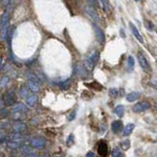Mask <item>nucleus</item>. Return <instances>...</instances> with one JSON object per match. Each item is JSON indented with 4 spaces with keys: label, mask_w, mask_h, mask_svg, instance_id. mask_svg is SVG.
<instances>
[{
    "label": "nucleus",
    "mask_w": 157,
    "mask_h": 157,
    "mask_svg": "<svg viewBox=\"0 0 157 157\" xmlns=\"http://www.w3.org/2000/svg\"><path fill=\"white\" fill-rule=\"evenodd\" d=\"M8 27H9V13L5 12L4 14L2 15L1 18V23H0V32H1V38L2 40L6 39V36H7V31H8Z\"/></svg>",
    "instance_id": "obj_1"
},
{
    "label": "nucleus",
    "mask_w": 157,
    "mask_h": 157,
    "mask_svg": "<svg viewBox=\"0 0 157 157\" xmlns=\"http://www.w3.org/2000/svg\"><path fill=\"white\" fill-rule=\"evenodd\" d=\"M99 56H100V53L97 50H94L93 53L87 56L86 60H85V67L87 68L88 70H92L95 65V63L97 62L99 59Z\"/></svg>",
    "instance_id": "obj_2"
},
{
    "label": "nucleus",
    "mask_w": 157,
    "mask_h": 157,
    "mask_svg": "<svg viewBox=\"0 0 157 157\" xmlns=\"http://www.w3.org/2000/svg\"><path fill=\"white\" fill-rule=\"evenodd\" d=\"M137 59H138L139 65L141 66V68L145 71V72H148V73L151 72V66H150L148 60L146 59L144 53H143L141 50H139L137 53Z\"/></svg>",
    "instance_id": "obj_3"
},
{
    "label": "nucleus",
    "mask_w": 157,
    "mask_h": 157,
    "mask_svg": "<svg viewBox=\"0 0 157 157\" xmlns=\"http://www.w3.org/2000/svg\"><path fill=\"white\" fill-rule=\"evenodd\" d=\"M151 108V104L149 102H146V101H142V102H138L136 103L134 107H132V111L134 113H142V112H145L146 110Z\"/></svg>",
    "instance_id": "obj_4"
},
{
    "label": "nucleus",
    "mask_w": 157,
    "mask_h": 157,
    "mask_svg": "<svg viewBox=\"0 0 157 157\" xmlns=\"http://www.w3.org/2000/svg\"><path fill=\"white\" fill-rule=\"evenodd\" d=\"M31 145L35 148H44L47 145V140L42 136H37V137H34L31 140Z\"/></svg>",
    "instance_id": "obj_5"
},
{
    "label": "nucleus",
    "mask_w": 157,
    "mask_h": 157,
    "mask_svg": "<svg viewBox=\"0 0 157 157\" xmlns=\"http://www.w3.org/2000/svg\"><path fill=\"white\" fill-rule=\"evenodd\" d=\"M3 102L6 106H13L16 104V96L14 92H8L3 97Z\"/></svg>",
    "instance_id": "obj_6"
},
{
    "label": "nucleus",
    "mask_w": 157,
    "mask_h": 157,
    "mask_svg": "<svg viewBox=\"0 0 157 157\" xmlns=\"http://www.w3.org/2000/svg\"><path fill=\"white\" fill-rule=\"evenodd\" d=\"M38 103V96L36 94L28 95L26 98V106L28 108H35Z\"/></svg>",
    "instance_id": "obj_7"
},
{
    "label": "nucleus",
    "mask_w": 157,
    "mask_h": 157,
    "mask_svg": "<svg viewBox=\"0 0 157 157\" xmlns=\"http://www.w3.org/2000/svg\"><path fill=\"white\" fill-rule=\"evenodd\" d=\"M108 144H107V142L104 141V140H101L100 142H99V144H98V153H99V155L100 156H107L108 155Z\"/></svg>",
    "instance_id": "obj_8"
},
{
    "label": "nucleus",
    "mask_w": 157,
    "mask_h": 157,
    "mask_svg": "<svg viewBox=\"0 0 157 157\" xmlns=\"http://www.w3.org/2000/svg\"><path fill=\"white\" fill-rule=\"evenodd\" d=\"M27 85H28V88L33 92H40L41 90V84L36 82V81H34L32 79H29L28 80V83H27Z\"/></svg>",
    "instance_id": "obj_9"
},
{
    "label": "nucleus",
    "mask_w": 157,
    "mask_h": 157,
    "mask_svg": "<svg viewBox=\"0 0 157 157\" xmlns=\"http://www.w3.org/2000/svg\"><path fill=\"white\" fill-rule=\"evenodd\" d=\"M111 128H112V131L114 134H119L122 129V122L120 121V120H118V121H114L112 122V125H111Z\"/></svg>",
    "instance_id": "obj_10"
},
{
    "label": "nucleus",
    "mask_w": 157,
    "mask_h": 157,
    "mask_svg": "<svg viewBox=\"0 0 157 157\" xmlns=\"http://www.w3.org/2000/svg\"><path fill=\"white\" fill-rule=\"evenodd\" d=\"M86 13L91 17L92 19L94 20L95 22H99L98 13L96 12V10H95L93 7H91V6H87V7H86Z\"/></svg>",
    "instance_id": "obj_11"
},
{
    "label": "nucleus",
    "mask_w": 157,
    "mask_h": 157,
    "mask_svg": "<svg viewBox=\"0 0 157 157\" xmlns=\"http://www.w3.org/2000/svg\"><path fill=\"white\" fill-rule=\"evenodd\" d=\"M12 128H13V131H14L15 132H22L23 131H25L26 129V124H24V122H15V124H13L12 125Z\"/></svg>",
    "instance_id": "obj_12"
},
{
    "label": "nucleus",
    "mask_w": 157,
    "mask_h": 157,
    "mask_svg": "<svg viewBox=\"0 0 157 157\" xmlns=\"http://www.w3.org/2000/svg\"><path fill=\"white\" fill-rule=\"evenodd\" d=\"M129 27H131V32H132V34H134V36L137 39L138 41H139V43H143V38H142V36H141V34L139 33V31L135 28V26L132 23H131L129 24Z\"/></svg>",
    "instance_id": "obj_13"
},
{
    "label": "nucleus",
    "mask_w": 157,
    "mask_h": 157,
    "mask_svg": "<svg viewBox=\"0 0 157 157\" xmlns=\"http://www.w3.org/2000/svg\"><path fill=\"white\" fill-rule=\"evenodd\" d=\"M94 29H95V32H96V36L98 38L99 42L104 43L105 42V35L103 33V30H102L100 27H98L97 25H94Z\"/></svg>",
    "instance_id": "obj_14"
},
{
    "label": "nucleus",
    "mask_w": 157,
    "mask_h": 157,
    "mask_svg": "<svg viewBox=\"0 0 157 157\" xmlns=\"http://www.w3.org/2000/svg\"><path fill=\"white\" fill-rule=\"evenodd\" d=\"M21 152L23 153V155H26V156H37L38 155L32 148L29 147V146H23V147H21Z\"/></svg>",
    "instance_id": "obj_15"
},
{
    "label": "nucleus",
    "mask_w": 157,
    "mask_h": 157,
    "mask_svg": "<svg viewBox=\"0 0 157 157\" xmlns=\"http://www.w3.org/2000/svg\"><path fill=\"white\" fill-rule=\"evenodd\" d=\"M13 112H18V113H24V114H27L28 113V108L27 106H25L24 104H16L13 108Z\"/></svg>",
    "instance_id": "obj_16"
},
{
    "label": "nucleus",
    "mask_w": 157,
    "mask_h": 157,
    "mask_svg": "<svg viewBox=\"0 0 157 157\" xmlns=\"http://www.w3.org/2000/svg\"><path fill=\"white\" fill-rule=\"evenodd\" d=\"M134 128H135L134 124H128V125H125V127L124 128L122 135H124V136H128V135L132 132V131L134 129Z\"/></svg>",
    "instance_id": "obj_17"
},
{
    "label": "nucleus",
    "mask_w": 157,
    "mask_h": 157,
    "mask_svg": "<svg viewBox=\"0 0 157 157\" xmlns=\"http://www.w3.org/2000/svg\"><path fill=\"white\" fill-rule=\"evenodd\" d=\"M139 97H140V94H139L138 92H131V93H128L127 95V100L128 102H134L137 100Z\"/></svg>",
    "instance_id": "obj_18"
},
{
    "label": "nucleus",
    "mask_w": 157,
    "mask_h": 157,
    "mask_svg": "<svg viewBox=\"0 0 157 157\" xmlns=\"http://www.w3.org/2000/svg\"><path fill=\"white\" fill-rule=\"evenodd\" d=\"M10 140H14V141H17V142H23L24 140V137L23 135L20 134V132H15V134H13L9 136Z\"/></svg>",
    "instance_id": "obj_19"
},
{
    "label": "nucleus",
    "mask_w": 157,
    "mask_h": 157,
    "mask_svg": "<svg viewBox=\"0 0 157 157\" xmlns=\"http://www.w3.org/2000/svg\"><path fill=\"white\" fill-rule=\"evenodd\" d=\"M22 145V142H17L14 140H10L7 142V146L10 149H18L21 147Z\"/></svg>",
    "instance_id": "obj_20"
},
{
    "label": "nucleus",
    "mask_w": 157,
    "mask_h": 157,
    "mask_svg": "<svg viewBox=\"0 0 157 157\" xmlns=\"http://www.w3.org/2000/svg\"><path fill=\"white\" fill-rule=\"evenodd\" d=\"M115 114L118 116L119 118H122L125 114V108L122 105H119L115 109Z\"/></svg>",
    "instance_id": "obj_21"
},
{
    "label": "nucleus",
    "mask_w": 157,
    "mask_h": 157,
    "mask_svg": "<svg viewBox=\"0 0 157 157\" xmlns=\"http://www.w3.org/2000/svg\"><path fill=\"white\" fill-rule=\"evenodd\" d=\"M134 68V59L131 56L128 57V70L131 71Z\"/></svg>",
    "instance_id": "obj_22"
},
{
    "label": "nucleus",
    "mask_w": 157,
    "mask_h": 157,
    "mask_svg": "<svg viewBox=\"0 0 157 157\" xmlns=\"http://www.w3.org/2000/svg\"><path fill=\"white\" fill-rule=\"evenodd\" d=\"M112 156H114V157H124L125 154L121 151L120 149L116 148V149H114L112 151Z\"/></svg>",
    "instance_id": "obj_23"
},
{
    "label": "nucleus",
    "mask_w": 157,
    "mask_h": 157,
    "mask_svg": "<svg viewBox=\"0 0 157 157\" xmlns=\"http://www.w3.org/2000/svg\"><path fill=\"white\" fill-rule=\"evenodd\" d=\"M121 147H122V150H128L129 147H131V143H129L128 139H127V140L121 142Z\"/></svg>",
    "instance_id": "obj_24"
},
{
    "label": "nucleus",
    "mask_w": 157,
    "mask_h": 157,
    "mask_svg": "<svg viewBox=\"0 0 157 157\" xmlns=\"http://www.w3.org/2000/svg\"><path fill=\"white\" fill-rule=\"evenodd\" d=\"M109 94H110V96H111V97L115 98V97H117V96H118L119 91H118L117 88H111V89L109 90Z\"/></svg>",
    "instance_id": "obj_25"
},
{
    "label": "nucleus",
    "mask_w": 157,
    "mask_h": 157,
    "mask_svg": "<svg viewBox=\"0 0 157 157\" xmlns=\"http://www.w3.org/2000/svg\"><path fill=\"white\" fill-rule=\"evenodd\" d=\"M20 94H21L22 97L28 96V95H29V89H28V88H26V87H23L21 89V92H20Z\"/></svg>",
    "instance_id": "obj_26"
},
{
    "label": "nucleus",
    "mask_w": 157,
    "mask_h": 157,
    "mask_svg": "<svg viewBox=\"0 0 157 157\" xmlns=\"http://www.w3.org/2000/svg\"><path fill=\"white\" fill-rule=\"evenodd\" d=\"M8 81H9V78L7 77V76H5V77H3L2 79H1V81H0V87H4L6 84L8 83Z\"/></svg>",
    "instance_id": "obj_27"
},
{
    "label": "nucleus",
    "mask_w": 157,
    "mask_h": 157,
    "mask_svg": "<svg viewBox=\"0 0 157 157\" xmlns=\"http://www.w3.org/2000/svg\"><path fill=\"white\" fill-rule=\"evenodd\" d=\"M9 115V112L6 110V109H3V110H0V117L1 118H6Z\"/></svg>",
    "instance_id": "obj_28"
},
{
    "label": "nucleus",
    "mask_w": 157,
    "mask_h": 157,
    "mask_svg": "<svg viewBox=\"0 0 157 157\" xmlns=\"http://www.w3.org/2000/svg\"><path fill=\"white\" fill-rule=\"evenodd\" d=\"M73 142H74V136H73V134H70L69 137L67 138V145H68V146L72 145Z\"/></svg>",
    "instance_id": "obj_29"
},
{
    "label": "nucleus",
    "mask_w": 157,
    "mask_h": 157,
    "mask_svg": "<svg viewBox=\"0 0 157 157\" xmlns=\"http://www.w3.org/2000/svg\"><path fill=\"white\" fill-rule=\"evenodd\" d=\"M101 2H102V4H103L106 11H109V10H110V6H109V3L107 0H101Z\"/></svg>",
    "instance_id": "obj_30"
},
{
    "label": "nucleus",
    "mask_w": 157,
    "mask_h": 157,
    "mask_svg": "<svg viewBox=\"0 0 157 157\" xmlns=\"http://www.w3.org/2000/svg\"><path fill=\"white\" fill-rule=\"evenodd\" d=\"M6 137H7V135H6V134L3 131H0V142L1 141H4Z\"/></svg>",
    "instance_id": "obj_31"
},
{
    "label": "nucleus",
    "mask_w": 157,
    "mask_h": 157,
    "mask_svg": "<svg viewBox=\"0 0 157 157\" xmlns=\"http://www.w3.org/2000/svg\"><path fill=\"white\" fill-rule=\"evenodd\" d=\"M75 115H76V112L75 111L71 112V114L69 115V117H68V121H73L75 118Z\"/></svg>",
    "instance_id": "obj_32"
},
{
    "label": "nucleus",
    "mask_w": 157,
    "mask_h": 157,
    "mask_svg": "<svg viewBox=\"0 0 157 157\" xmlns=\"http://www.w3.org/2000/svg\"><path fill=\"white\" fill-rule=\"evenodd\" d=\"M146 28H147L148 30H152L153 29V26H152V24L151 22H149V21H146Z\"/></svg>",
    "instance_id": "obj_33"
},
{
    "label": "nucleus",
    "mask_w": 157,
    "mask_h": 157,
    "mask_svg": "<svg viewBox=\"0 0 157 157\" xmlns=\"http://www.w3.org/2000/svg\"><path fill=\"white\" fill-rule=\"evenodd\" d=\"M11 1L12 0H2V5L3 6H7Z\"/></svg>",
    "instance_id": "obj_34"
},
{
    "label": "nucleus",
    "mask_w": 157,
    "mask_h": 157,
    "mask_svg": "<svg viewBox=\"0 0 157 157\" xmlns=\"http://www.w3.org/2000/svg\"><path fill=\"white\" fill-rule=\"evenodd\" d=\"M2 68H3V59H0V71L2 70Z\"/></svg>",
    "instance_id": "obj_35"
},
{
    "label": "nucleus",
    "mask_w": 157,
    "mask_h": 157,
    "mask_svg": "<svg viewBox=\"0 0 157 157\" xmlns=\"http://www.w3.org/2000/svg\"><path fill=\"white\" fill-rule=\"evenodd\" d=\"M152 84H153V86L155 87V89H157V81L153 80V81H152Z\"/></svg>",
    "instance_id": "obj_36"
},
{
    "label": "nucleus",
    "mask_w": 157,
    "mask_h": 157,
    "mask_svg": "<svg viewBox=\"0 0 157 157\" xmlns=\"http://www.w3.org/2000/svg\"><path fill=\"white\" fill-rule=\"evenodd\" d=\"M86 156H88V157H89V156H92V157H93V156H95V154H94L93 152H89V153H87V155H86Z\"/></svg>",
    "instance_id": "obj_37"
},
{
    "label": "nucleus",
    "mask_w": 157,
    "mask_h": 157,
    "mask_svg": "<svg viewBox=\"0 0 157 157\" xmlns=\"http://www.w3.org/2000/svg\"><path fill=\"white\" fill-rule=\"evenodd\" d=\"M3 105H4V102H3L1 99H0V109H1L3 107Z\"/></svg>",
    "instance_id": "obj_38"
},
{
    "label": "nucleus",
    "mask_w": 157,
    "mask_h": 157,
    "mask_svg": "<svg viewBox=\"0 0 157 157\" xmlns=\"http://www.w3.org/2000/svg\"><path fill=\"white\" fill-rule=\"evenodd\" d=\"M91 1L93 2V3H96V2H97V0H91Z\"/></svg>",
    "instance_id": "obj_39"
},
{
    "label": "nucleus",
    "mask_w": 157,
    "mask_h": 157,
    "mask_svg": "<svg viewBox=\"0 0 157 157\" xmlns=\"http://www.w3.org/2000/svg\"><path fill=\"white\" fill-rule=\"evenodd\" d=\"M134 1H135V2H138V1H140V0H134Z\"/></svg>",
    "instance_id": "obj_40"
},
{
    "label": "nucleus",
    "mask_w": 157,
    "mask_h": 157,
    "mask_svg": "<svg viewBox=\"0 0 157 157\" xmlns=\"http://www.w3.org/2000/svg\"><path fill=\"white\" fill-rule=\"evenodd\" d=\"M155 109H156V110H157V105L155 106Z\"/></svg>",
    "instance_id": "obj_41"
},
{
    "label": "nucleus",
    "mask_w": 157,
    "mask_h": 157,
    "mask_svg": "<svg viewBox=\"0 0 157 157\" xmlns=\"http://www.w3.org/2000/svg\"><path fill=\"white\" fill-rule=\"evenodd\" d=\"M156 32H157V29H156Z\"/></svg>",
    "instance_id": "obj_42"
}]
</instances>
